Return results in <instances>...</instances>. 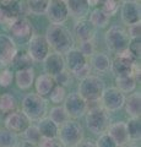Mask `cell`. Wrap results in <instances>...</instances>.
Segmentation results:
<instances>
[{
  "instance_id": "6da1fadb",
  "label": "cell",
  "mask_w": 141,
  "mask_h": 147,
  "mask_svg": "<svg viewBox=\"0 0 141 147\" xmlns=\"http://www.w3.org/2000/svg\"><path fill=\"white\" fill-rule=\"evenodd\" d=\"M44 37L49 48H52L54 53L63 55L74 48V38L70 31L63 25H51L47 28Z\"/></svg>"
},
{
  "instance_id": "7a4b0ae2",
  "label": "cell",
  "mask_w": 141,
  "mask_h": 147,
  "mask_svg": "<svg viewBox=\"0 0 141 147\" xmlns=\"http://www.w3.org/2000/svg\"><path fill=\"white\" fill-rule=\"evenodd\" d=\"M111 124V115L106 109L101 107L99 102L87 103L86 125L92 134L98 136L104 134V132H107Z\"/></svg>"
},
{
  "instance_id": "3957f363",
  "label": "cell",
  "mask_w": 141,
  "mask_h": 147,
  "mask_svg": "<svg viewBox=\"0 0 141 147\" xmlns=\"http://www.w3.org/2000/svg\"><path fill=\"white\" fill-rule=\"evenodd\" d=\"M22 113L30 121H39L48 114V100L37 93H28L22 99Z\"/></svg>"
},
{
  "instance_id": "277c9868",
  "label": "cell",
  "mask_w": 141,
  "mask_h": 147,
  "mask_svg": "<svg viewBox=\"0 0 141 147\" xmlns=\"http://www.w3.org/2000/svg\"><path fill=\"white\" fill-rule=\"evenodd\" d=\"M104 90H106V84L101 77L96 75H90L86 79L80 81L77 93L87 103H92L99 102Z\"/></svg>"
},
{
  "instance_id": "5b68a950",
  "label": "cell",
  "mask_w": 141,
  "mask_h": 147,
  "mask_svg": "<svg viewBox=\"0 0 141 147\" xmlns=\"http://www.w3.org/2000/svg\"><path fill=\"white\" fill-rule=\"evenodd\" d=\"M84 136L85 132L82 125L75 120L69 119L66 123L59 126L57 139L65 147H75L79 142L84 140Z\"/></svg>"
},
{
  "instance_id": "8992f818",
  "label": "cell",
  "mask_w": 141,
  "mask_h": 147,
  "mask_svg": "<svg viewBox=\"0 0 141 147\" xmlns=\"http://www.w3.org/2000/svg\"><path fill=\"white\" fill-rule=\"evenodd\" d=\"M104 40H106L107 48L113 52L114 54H118L123 52V50L128 49V45L130 42V38L123 27L120 26H112L104 36Z\"/></svg>"
},
{
  "instance_id": "52a82bcc",
  "label": "cell",
  "mask_w": 141,
  "mask_h": 147,
  "mask_svg": "<svg viewBox=\"0 0 141 147\" xmlns=\"http://www.w3.org/2000/svg\"><path fill=\"white\" fill-rule=\"evenodd\" d=\"M9 32L13 40L16 39L19 42H28L33 36V27L28 18L20 16L9 24Z\"/></svg>"
},
{
  "instance_id": "ba28073f",
  "label": "cell",
  "mask_w": 141,
  "mask_h": 147,
  "mask_svg": "<svg viewBox=\"0 0 141 147\" xmlns=\"http://www.w3.org/2000/svg\"><path fill=\"white\" fill-rule=\"evenodd\" d=\"M125 94L115 88V87H108L103 91L102 97L99 99L101 107L106 109L108 113L111 112H118L119 109L124 107L125 103Z\"/></svg>"
},
{
  "instance_id": "9c48e42d",
  "label": "cell",
  "mask_w": 141,
  "mask_h": 147,
  "mask_svg": "<svg viewBox=\"0 0 141 147\" xmlns=\"http://www.w3.org/2000/svg\"><path fill=\"white\" fill-rule=\"evenodd\" d=\"M49 44L47 42L44 36L40 34H33L28 40V50L27 54L31 57L33 63H40L43 61L49 54Z\"/></svg>"
},
{
  "instance_id": "30bf717a",
  "label": "cell",
  "mask_w": 141,
  "mask_h": 147,
  "mask_svg": "<svg viewBox=\"0 0 141 147\" xmlns=\"http://www.w3.org/2000/svg\"><path fill=\"white\" fill-rule=\"evenodd\" d=\"M64 109L69 118L79 119L87 112V102L79 93H70L64 100Z\"/></svg>"
},
{
  "instance_id": "8fae6325",
  "label": "cell",
  "mask_w": 141,
  "mask_h": 147,
  "mask_svg": "<svg viewBox=\"0 0 141 147\" xmlns=\"http://www.w3.org/2000/svg\"><path fill=\"white\" fill-rule=\"evenodd\" d=\"M48 20L52 25H63L69 18V11H67L66 3L60 0H49L48 7L45 10Z\"/></svg>"
},
{
  "instance_id": "7c38bea8",
  "label": "cell",
  "mask_w": 141,
  "mask_h": 147,
  "mask_svg": "<svg viewBox=\"0 0 141 147\" xmlns=\"http://www.w3.org/2000/svg\"><path fill=\"white\" fill-rule=\"evenodd\" d=\"M4 124H5V129H7L9 131L16 135H22L24 131L31 125V121L22 113V110H15L13 113L5 117Z\"/></svg>"
},
{
  "instance_id": "4fadbf2b",
  "label": "cell",
  "mask_w": 141,
  "mask_h": 147,
  "mask_svg": "<svg viewBox=\"0 0 141 147\" xmlns=\"http://www.w3.org/2000/svg\"><path fill=\"white\" fill-rule=\"evenodd\" d=\"M17 52L19 50L15 40L7 34H0V65L4 67L11 65Z\"/></svg>"
},
{
  "instance_id": "5bb4252c",
  "label": "cell",
  "mask_w": 141,
  "mask_h": 147,
  "mask_svg": "<svg viewBox=\"0 0 141 147\" xmlns=\"http://www.w3.org/2000/svg\"><path fill=\"white\" fill-rule=\"evenodd\" d=\"M120 17L125 25H134L140 22L141 9L140 4L135 1H124L120 4Z\"/></svg>"
},
{
  "instance_id": "9a60e30c",
  "label": "cell",
  "mask_w": 141,
  "mask_h": 147,
  "mask_svg": "<svg viewBox=\"0 0 141 147\" xmlns=\"http://www.w3.org/2000/svg\"><path fill=\"white\" fill-rule=\"evenodd\" d=\"M43 66L45 74L51 76H55L59 72H61L63 70H65V60L64 57L58 53H49L48 57L43 60Z\"/></svg>"
},
{
  "instance_id": "2e32d148",
  "label": "cell",
  "mask_w": 141,
  "mask_h": 147,
  "mask_svg": "<svg viewBox=\"0 0 141 147\" xmlns=\"http://www.w3.org/2000/svg\"><path fill=\"white\" fill-rule=\"evenodd\" d=\"M107 134L114 140V142L118 145V147L129 144V141H130L129 135H128V130H126L125 121L112 123L107 130Z\"/></svg>"
},
{
  "instance_id": "e0dca14e",
  "label": "cell",
  "mask_w": 141,
  "mask_h": 147,
  "mask_svg": "<svg viewBox=\"0 0 141 147\" xmlns=\"http://www.w3.org/2000/svg\"><path fill=\"white\" fill-rule=\"evenodd\" d=\"M65 67H67V70H69L71 74L77 71L79 69L84 67L86 64H87V59H86L81 52L79 49L76 48H72L70 49L69 52L65 54Z\"/></svg>"
},
{
  "instance_id": "ac0fdd59",
  "label": "cell",
  "mask_w": 141,
  "mask_h": 147,
  "mask_svg": "<svg viewBox=\"0 0 141 147\" xmlns=\"http://www.w3.org/2000/svg\"><path fill=\"white\" fill-rule=\"evenodd\" d=\"M33 85L36 88V93L43 98H47L55 87V81H54L53 76L48 75V74H42L34 80Z\"/></svg>"
},
{
  "instance_id": "d6986e66",
  "label": "cell",
  "mask_w": 141,
  "mask_h": 147,
  "mask_svg": "<svg viewBox=\"0 0 141 147\" xmlns=\"http://www.w3.org/2000/svg\"><path fill=\"white\" fill-rule=\"evenodd\" d=\"M96 30L94 27L90 24L88 20L82 18V20H77L74 26V34L80 42H86V40H92Z\"/></svg>"
},
{
  "instance_id": "ffe728a7",
  "label": "cell",
  "mask_w": 141,
  "mask_h": 147,
  "mask_svg": "<svg viewBox=\"0 0 141 147\" xmlns=\"http://www.w3.org/2000/svg\"><path fill=\"white\" fill-rule=\"evenodd\" d=\"M135 61L128 60L121 57H115L114 60L111 63V70L115 75V77H125L133 74V65Z\"/></svg>"
},
{
  "instance_id": "44dd1931",
  "label": "cell",
  "mask_w": 141,
  "mask_h": 147,
  "mask_svg": "<svg viewBox=\"0 0 141 147\" xmlns=\"http://www.w3.org/2000/svg\"><path fill=\"white\" fill-rule=\"evenodd\" d=\"M13 80H15L17 87L20 90H30L33 86L36 75L33 67L24 69V70H17L13 74Z\"/></svg>"
},
{
  "instance_id": "7402d4cb",
  "label": "cell",
  "mask_w": 141,
  "mask_h": 147,
  "mask_svg": "<svg viewBox=\"0 0 141 147\" xmlns=\"http://www.w3.org/2000/svg\"><path fill=\"white\" fill-rule=\"evenodd\" d=\"M66 6L69 16H72L76 20H82L90 12V6L86 0H67Z\"/></svg>"
},
{
  "instance_id": "603a6c76",
  "label": "cell",
  "mask_w": 141,
  "mask_h": 147,
  "mask_svg": "<svg viewBox=\"0 0 141 147\" xmlns=\"http://www.w3.org/2000/svg\"><path fill=\"white\" fill-rule=\"evenodd\" d=\"M111 63H112L111 58L104 53L94 52L90 57V66L97 72H107L111 69Z\"/></svg>"
},
{
  "instance_id": "cb8c5ba5",
  "label": "cell",
  "mask_w": 141,
  "mask_h": 147,
  "mask_svg": "<svg viewBox=\"0 0 141 147\" xmlns=\"http://www.w3.org/2000/svg\"><path fill=\"white\" fill-rule=\"evenodd\" d=\"M125 110L130 118H140L141 114V96L140 92H133L124 103Z\"/></svg>"
},
{
  "instance_id": "d4e9b609",
  "label": "cell",
  "mask_w": 141,
  "mask_h": 147,
  "mask_svg": "<svg viewBox=\"0 0 141 147\" xmlns=\"http://www.w3.org/2000/svg\"><path fill=\"white\" fill-rule=\"evenodd\" d=\"M37 129L40 134V137H48V139H57L58 137L59 126L48 117L40 119L37 124Z\"/></svg>"
},
{
  "instance_id": "484cf974",
  "label": "cell",
  "mask_w": 141,
  "mask_h": 147,
  "mask_svg": "<svg viewBox=\"0 0 141 147\" xmlns=\"http://www.w3.org/2000/svg\"><path fill=\"white\" fill-rule=\"evenodd\" d=\"M17 110V100L15 96L11 93L0 94V114L4 117Z\"/></svg>"
},
{
  "instance_id": "4316f807",
  "label": "cell",
  "mask_w": 141,
  "mask_h": 147,
  "mask_svg": "<svg viewBox=\"0 0 141 147\" xmlns=\"http://www.w3.org/2000/svg\"><path fill=\"white\" fill-rule=\"evenodd\" d=\"M136 86H138V82L133 75L125 77H115V88H118L124 94L135 92Z\"/></svg>"
},
{
  "instance_id": "83f0119b",
  "label": "cell",
  "mask_w": 141,
  "mask_h": 147,
  "mask_svg": "<svg viewBox=\"0 0 141 147\" xmlns=\"http://www.w3.org/2000/svg\"><path fill=\"white\" fill-rule=\"evenodd\" d=\"M109 17L107 13H104L101 9H94V10L90 13V24L92 25L94 28H103L109 24Z\"/></svg>"
},
{
  "instance_id": "f1b7e54d",
  "label": "cell",
  "mask_w": 141,
  "mask_h": 147,
  "mask_svg": "<svg viewBox=\"0 0 141 147\" xmlns=\"http://www.w3.org/2000/svg\"><path fill=\"white\" fill-rule=\"evenodd\" d=\"M11 65L17 70H24V69H30L33 65V60L31 59V57L27 52H17L15 58L12 59Z\"/></svg>"
},
{
  "instance_id": "f546056e",
  "label": "cell",
  "mask_w": 141,
  "mask_h": 147,
  "mask_svg": "<svg viewBox=\"0 0 141 147\" xmlns=\"http://www.w3.org/2000/svg\"><path fill=\"white\" fill-rule=\"evenodd\" d=\"M19 135L9 131L7 129H0V147H17Z\"/></svg>"
},
{
  "instance_id": "4dcf8cb0",
  "label": "cell",
  "mask_w": 141,
  "mask_h": 147,
  "mask_svg": "<svg viewBox=\"0 0 141 147\" xmlns=\"http://www.w3.org/2000/svg\"><path fill=\"white\" fill-rule=\"evenodd\" d=\"M125 124H126V130H128L129 139L131 141H140V139H141L140 118H130Z\"/></svg>"
},
{
  "instance_id": "1f68e13d",
  "label": "cell",
  "mask_w": 141,
  "mask_h": 147,
  "mask_svg": "<svg viewBox=\"0 0 141 147\" xmlns=\"http://www.w3.org/2000/svg\"><path fill=\"white\" fill-rule=\"evenodd\" d=\"M49 119H51L52 121H54L57 124L58 126L63 125L64 123H66L69 120V117H67V114L65 112V109L63 105H55V107H53L51 109V112H49Z\"/></svg>"
},
{
  "instance_id": "d6a6232c",
  "label": "cell",
  "mask_w": 141,
  "mask_h": 147,
  "mask_svg": "<svg viewBox=\"0 0 141 147\" xmlns=\"http://www.w3.org/2000/svg\"><path fill=\"white\" fill-rule=\"evenodd\" d=\"M120 4H121L120 0H99L98 9H101L104 13H107L111 17L118 12V10L120 7Z\"/></svg>"
},
{
  "instance_id": "836d02e7",
  "label": "cell",
  "mask_w": 141,
  "mask_h": 147,
  "mask_svg": "<svg viewBox=\"0 0 141 147\" xmlns=\"http://www.w3.org/2000/svg\"><path fill=\"white\" fill-rule=\"evenodd\" d=\"M26 3L30 12L34 15H42V13H45L49 0H26Z\"/></svg>"
},
{
  "instance_id": "e575fe53",
  "label": "cell",
  "mask_w": 141,
  "mask_h": 147,
  "mask_svg": "<svg viewBox=\"0 0 141 147\" xmlns=\"http://www.w3.org/2000/svg\"><path fill=\"white\" fill-rule=\"evenodd\" d=\"M22 137H24L25 142H28V144H32V145H37L39 139H40V134L37 129V125H32V124H31V125L24 131Z\"/></svg>"
},
{
  "instance_id": "d590c367",
  "label": "cell",
  "mask_w": 141,
  "mask_h": 147,
  "mask_svg": "<svg viewBox=\"0 0 141 147\" xmlns=\"http://www.w3.org/2000/svg\"><path fill=\"white\" fill-rule=\"evenodd\" d=\"M48 97H49V99H51V102L54 103L55 105H59L60 103H64V100L66 98V90H65V87L55 85V87L53 88V91L51 92V94H49Z\"/></svg>"
},
{
  "instance_id": "8d00e7d4",
  "label": "cell",
  "mask_w": 141,
  "mask_h": 147,
  "mask_svg": "<svg viewBox=\"0 0 141 147\" xmlns=\"http://www.w3.org/2000/svg\"><path fill=\"white\" fill-rule=\"evenodd\" d=\"M54 81H55V85L61 86V87H66L70 85L71 82V72L69 70H63L61 72H59L58 75L54 76Z\"/></svg>"
},
{
  "instance_id": "74e56055",
  "label": "cell",
  "mask_w": 141,
  "mask_h": 147,
  "mask_svg": "<svg viewBox=\"0 0 141 147\" xmlns=\"http://www.w3.org/2000/svg\"><path fill=\"white\" fill-rule=\"evenodd\" d=\"M128 50L130 54L134 57L135 60H138L141 57V39L140 38H135V39H130L129 45H128Z\"/></svg>"
},
{
  "instance_id": "f35d334b",
  "label": "cell",
  "mask_w": 141,
  "mask_h": 147,
  "mask_svg": "<svg viewBox=\"0 0 141 147\" xmlns=\"http://www.w3.org/2000/svg\"><path fill=\"white\" fill-rule=\"evenodd\" d=\"M13 81V72L7 67H4L0 70V86L9 87Z\"/></svg>"
},
{
  "instance_id": "ab89813d",
  "label": "cell",
  "mask_w": 141,
  "mask_h": 147,
  "mask_svg": "<svg viewBox=\"0 0 141 147\" xmlns=\"http://www.w3.org/2000/svg\"><path fill=\"white\" fill-rule=\"evenodd\" d=\"M96 146L97 147H118L114 140H113L107 132H104V134L98 136V140L96 141Z\"/></svg>"
},
{
  "instance_id": "60d3db41",
  "label": "cell",
  "mask_w": 141,
  "mask_h": 147,
  "mask_svg": "<svg viewBox=\"0 0 141 147\" xmlns=\"http://www.w3.org/2000/svg\"><path fill=\"white\" fill-rule=\"evenodd\" d=\"M79 50L81 52V54L87 59L91 55L94 53V44L92 40H86V42H80V48Z\"/></svg>"
},
{
  "instance_id": "b9f144b4",
  "label": "cell",
  "mask_w": 141,
  "mask_h": 147,
  "mask_svg": "<svg viewBox=\"0 0 141 147\" xmlns=\"http://www.w3.org/2000/svg\"><path fill=\"white\" fill-rule=\"evenodd\" d=\"M71 75L74 76V77H76V79H79L80 81H81V80H84V79H86L87 76L91 75V66H90V64L87 63L84 67H81V69H79L77 71L72 72Z\"/></svg>"
},
{
  "instance_id": "7bdbcfd3",
  "label": "cell",
  "mask_w": 141,
  "mask_h": 147,
  "mask_svg": "<svg viewBox=\"0 0 141 147\" xmlns=\"http://www.w3.org/2000/svg\"><path fill=\"white\" fill-rule=\"evenodd\" d=\"M128 36L130 39H135V38H140V33H141V22H136L134 25L128 26Z\"/></svg>"
},
{
  "instance_id": "ee69618b",
  "label": "cell",
  "mask_w": 141,
  "mask_h": 147,
  "mask_svg": "<svg viewBox=\"0 0 141 147\" xmlns=\"http://www.w3.org/2000/svg\"><path fill=\"white\" fill-rule=\"evenodd\" d=\"M57 139H48V137H40L37 147H54Z\"/></svg>"
},
{
  "instance_id": "f6af8a7d",
  "label": "cell",
  "mask_w": 141,
  "mask_h": 147,
  "mask_svg": "<svg viewBox=\"0 0 141 147\" xmlns=\"http://www.w3.org/2000/svg\"><path fill=\"white\" fill-rule=\"evenodd\" d=\"M75 147H97L96 146V142L92 141V140H82L81 142H79Z\"/></svg>"
},
{
  "instance_id": "bcb514c9",
  "label": "cell",
  "mask_w": 141,
  "mask_h": 147,
  "mask_svg": "<svg viewBox=\"0 0 141 147\" xmlns=\"http://www.w3.org/2000/svg\"><path fill=\"white\" fill-rule=\"evenodd\" d=\"M17 0H0V9H7L12 4H15Z\"/></svg>"
},
{
  "instance_id": "7dc6e473",
  "label": "cell",
  "mask_w": 141,
  "mask_h": 147,
  "mask_svg": "<svg viewBox=\"0 0 141 147\" xmlns=\"http://www.w3.org/2000/svg\"><path fill=\"white\" fill-rule=\"evenodd\" d=\"M86 1H87V4H88L90 7H94V6L98 5L99 0H86Z\"/></svg>"
},
{
  "instance_id": "c3c4849f",
  "label": "cell",
  "mask_w": 141,
  "mask_h": 147,
  "mask_svg": "<svg viewBox=\"0 0 141 147\" xmlns=\"http://www.w3.org/2000/svg\"><path fill=\"white\" fill-rule=\"evenodd\" d=\"M17 147H37V145H32V144H28V142H21V144H19V146Z\"/></svg>"
},
{
  "instance_id": "681fc988",
  "label": "cell",
  "mask_w": 141,
  "mask_h": 147,
  "mask_svg": "<svg viewBox=\"0 0 141 147\" xmlns=\"http://www.w3.org/2000/svg\"><path fill=\"white\" fill-rule=\"evenodd\" d=\"M54 147H65V146L63 145L61 142H60V141H59V140L57 139V142H55V145H54Z\"/></svg>"
},
{
  "instance_id": "f907efd6",
  "label": "cell",
  "mask_w": 141,
  "mask_h": 147,
  "mask_svg": "<svg viewBox=\"0 0 141 147\" xmlns=\"http://www.w3.org/2000/svg\"><path fill=\"white\" fill-rule=\"evenodd\" d=\"M120 147H138V146H136V145H133V144H126V145L120 146Z\"/></svg>"
},
{
  "instance_id": "816d5d0a",
  "label": "cell",
  "mask_w": 141,
  "mask_h": 147,
  "mask_svg": "<svg viewBox=\"0 0 141 147\" xmlns=\"http://www.w3.org/2000/svg\"><path fill=\"white\" fill-rule=\"evenodd\" d=\"M121 3H124V1H135V3H139L140 0H120Z\"/></svg>"
},
{
  "instance_id": "f5cc1de1",
  "label": "cell",
  "mask_w": 141,
  "mask_h": 147,
  "mask_svg": "<svg viewBox=\"0 0 141 147\" xmlns=\"http://www.w3.org/2000/svg\"><path fill=\"white\" fill-rule=\"evenodd\" d=\"M60 1H63V3H67V0H60Z\"/></svg>"
}]
</instances>
